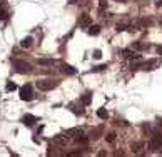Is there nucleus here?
<instances>
[{"label": "nucleus", "mask_w": 162, "mask_h": 157, "mask_svg": "<svg viewBox=\"0 0 162 157\" xmlns=\"http://www.w3.org/2000/svg\"><path fill=\"white\" fill-rule=\"evenodd\" d=\"M57 85H59V80H55V78H43V80H39V82H37V87H39L40 90H52Z\"/></svg>", "instance_id": "obj_1"}, {"label": "nucleus", "mask_w": 162, "mask_h": 157, "mask_svg": "<svg viewBox=\"0 0 162 157\" xmlns=\"http://www.w3.org/2000/svg\"><path fill=\"white\" fill-rule=\"evenodd\" d=\"M149 149H151L152 152L162 150V136L160 134H154V136H152L151 142H149Z\"/></svg>", "instance_id": "obj_2"}, {"label": "nucleus", "mask_w": 162, "mask_h": 157, "mask_svg": "<svg viewBox=\"0 0 162 157\" xmlns=\"http://www.w3.org/2000/svg\"><path fill=\"white\" fill-rule=\"evenodd\" d=\"M14 69L18 74H27V72L32 70V65L25 60H14Z\"/></svg>", "instance_id": "obj_3"}, {"label": "nucleus", "mask_w": 162, "mask_h": 157, "mask_svg": "<svg viewBox=\"0 0 162 157\" xmlns=\"http://www.w3.org/2000/svg\"><path fill=\"white\" fill-rule=\"evenodd\" d=\"M159 65H160V59H149V60H145L144 64L141 65V69L145 72H152V70H155Z\"/></svg>", "instance_id": "obj_4"}, {"label": "nucleus", "mask_w": 162, "mask_h": 157, "mask_svg": "<svg viewBox=\"0 0 162 157\" xmlns=\"http://www.w3.org/2000/svg\"><path fill=\"white\" fill-rule=\"evenodd\" d=\"M20 99H22V100H32V99H33L32 87H30V85L20 87Z\"/></svg>", "instance_id": "obj_5"}, {"label": "nucleus", "mask_w": 162, "mask_h": 157, "mask_svg": "<svg viewBox=\"0 0 162 157\" xmlns=\"http://www.w3.org/2000/svg\"><path fill=\"white\" fill-rule=\"evenodd\" d=\"M102 134H104V125H97L95 129H92V130H90L89 139L97 140V139H100V136H102Z\"/></svg>", "instance_id": "obj_6"}, {"label": "nucleus", "mask_w": 162, "mask_h": 157, "mask_svg": "<svg viewBox=\"0 0 162 157\" xmlns=\"http://www.w3.org/2000/svg\"><path fill=\"white\" fill-rule=\"evenodd\" d=\"M79 24H80V27H82V29H87V27L92 24V18H90V15L89 14H82V15H80V18H79Z\"/></svg>", "instance_id": "obj_7"}, {"label": "nucleus", "mask_w": 162, "mask_h": 157, "mask_svg": "<svg viewBox=\"0 0 162 157\" xmlns=\"http://www.w3.org/2000/svg\"><path fill=\"white\" fill-rule=\"evenodd\" d=\"M22 122H24V125H27V127H32V125L37 122V117H35V115H30V114H27V115H24V119H22Z\"/></svg>", "instance_id": "obj_8"}, {"label": "nucleus", "mask_w": 162, "mask_h": 157, "mask_svg": "<svg viewBox=\"0 0 162 157\" xmlns=\"http://www.w3.org/2000/svg\"><path fill=\"white\" fill-rule=\"evenodd\" d=\"M149 25H151V20H149V18H141L139 22H135V29L142 30V29H145V27H149Z\"/></svg>", "instance_id": "obj_9"}, {"label": "nucleus", "mask_w": 162, "mask_h": 157, "mask_svg": "<svg viewBox=\"0 0 162 157\" xmlns=\"http://www.w3.org/2000/svg\"><path fill=\"white\" fill-rule=\"evenodd\" d=\"M80 134H82V130H80V129H68L67 132H65V137H67V139H70V137H77V136H80Z\"/></svg>", "instance_id": "obj_10"}, {"label": "nucleus", "mask_w": 162, "mask_h": 157, "mask_svg": "<svg viewBox=\"0 0 162 157\" xmlns=\"http://www.w3.org/2000/svg\"><path fill=\"white\" fill-rule=\"evenodd\" d=\"M62 72L64 74H68V75H74L77 74V70L72 67V65H68V64H62Z\"/></svg>", "instance_id": "obj_11"}, {"label": "nucleus", "mask_w": 162, "mask_h": 157, "mask_svg": "<svg viewBox=\"0 0 162 157\" xmlns=\"http://www.w3.org/2000/svg\"><path fill=\"white\" fill-rule=\"evenodd\" d=\"M122 55L125 59H139V55H135V52H134V50H129V49L122 50Z\"/></svg>", "instance_id": "obj_12"}, {"label": "nucleus", "mask_w": 162, "mask_h": 157, "mask_svg": "<svg viewBox=\"0 0 162 157\" xmlns=\"http://www.w3.org/2000/svg\"><path fill=\"white\" fill-rule=\"evenodd\" d=\"M87 29H89L90 35H99V32H100V27H99V25H92V24H90Z\"/></svg>", "instance_id": "obj_13"}, {"label": "nucleus", "mask_w": 162, "mask_h": 157, "mask_svg": "<svg viewBox=\"0 0 162 157\" xmlns=\"http://www.w3.org/2000/svg\"><path fill=\"white\" fill-rule=\"evenodd\" d=\"M32 42H33L32 37H25V39H24V40L20 42V47H24V49H29V47L32 45Z\"/></svg>", "instance_id": "obj_14"}, {"label": "nucleus", "mask_w": 162, "mask_h": 157, "mask_svg": "<svg viewBox=\"0 0 162 157\" xmlns=\"http://www.w3.org/2000/svg\"><path fill=\"white\" fill-rule=\"evenodd\" d=\"M132 49L141 52V50H145V49H147V45H145V43H142V42H134L132 43Z\"/></svg>", "instance_id": "obj_15"}, {"label": "nucleus", "mask_w": 162, "mask_h": 157, "mask_svg": "<svg viewBox=\"0 0 162 157\" xmlns=\"http://www.w3.org/2000/svg\"><path fill=\"white\" fill-rule=\"evenodd\" d=\"M54 140L59 144V146H65V144H67V137L65 136H55Z\"/></svg>", "instance_id": "obj_16"}, {"label": "nucleus", "mask_w": 162, "mask_h": 157, "mask_svg": "<svg viewBox=\"0 0 162 157\" xmlns=\"http://www.w3.org/2000/svg\"><path fill=\"white\" fill-rule=\"evenodd\" d=\"M77 144H82V146H87V142H89V137L87 136H82V134H80V136H77Z\"/></svg>", "instance_id": "obj_17"}, {"label": "nucleus", "mask_w": 162, "mask_h": 157, "mask_svg": "<svg viewBox=\"0 0 162 157\" xmlns=\"http://www.w3.org/2000/svg\"><path fill=\"white\" fill-rule=\"evenodd\" d=\"M142 147H144V144H142V142H132V144H130V149H132L134 152H139Z\"/></svg>", "instance_id": "obj_18"}, {"label": "nucleus", "mask_w": 162, "mask_h": 157, "mask_svg": "<svg viewBox=\"0 0 162 157\" xmlns=\"http://www.w3.org/2000/svg\"><path fill=\"white\" fill-rule=\"evenodd\" d=\"M97 115L100 119H104V120H107V119H109V112L105 111V109H99V111H97Z\"/></svg>", "instance_id": "obj_19"}, {"label": "nucleus", "mask_w": 162, "mask_h": 157, "mask_svg": "<svg viewBox=\"0 0 162 157\" xmlns=\"http://www.w3.org/2000/svg\"><path fill=\"white\" fill-rule=\"evenodd\" d=\"M39 64L40 65H52V64H54V60H52V59H40Z\"/></svg>", "instance_id": "obj_20"}, {"label": "nucleus", "mask_w": 162, "mask_h": 157, "mask_svg": "<svg viewBox=\"0 0 162 157\" xmlns=\"http://www.w3.org/2000/svg\"><path fill=\"white\" fill-rule=\"evenodd\" d=\"M90 100H92V97H90L89 94L82 95V104H84V105H89V104H90Z\"/></svg>", "instance_id": "obj_21"}, {"label": "nucleus", "mask_w": 162, "mask_h": 157, "mask_svg": "<svg viewBox=\"0 0 162 157\" xmlns=\"http://www.w3.org/2000/svg\"><path fill=\"white\" fill-rule=\"evenodd\" d=\"M127 27H129V25H127L125 22H122V24H117V32H124V30H127Z\"/></svg>", "instance_id": "obj_22"}, {"label": "nucleus", "mask_w": 162, "mask_h": 157, "mask_svg": "<svg viewBox=\"0 0 162 157\" xmlns=\"http://www.w3.org/2000/svg\"><path fill=\"white\" fill-rule=\"evenodd\" d=\"M7 17H8V14L4 8H0V20H7Z\"/></svg>", "instance_id": "obj_23"}, {"label": "nucleus", "mask_w": 162, "mask_h": 157, "mask_svg": "<svg viewBox=\"0 0 162 157\" xmlns=\"http://www.w3.org/2000/svg\"><path fill=\"white\" fill-rule=\"evenodd\" d=\"M105 139H107V142H114V140H115V134L114 132L107 134V136H105Z\"/></svg>", "instance_id": "obj_24"}, {"label": "nucleus", "mask_w": 162, "mask_h": 157, "mask_svg": "<svg viewBox=\"0 0 162 157\" xmlns=\"http://www.w3.org/2000/svg\"><path fill=\"white\" fill-rule=\"evenodd\" d=\"M15 89H17V85H15L14 82H8L7 84V90H8V92H12V90H15Z\"/></svg>", "instance_id": "obj_25"}, {"label": "nucleus", "mask_w": 162, "mask_h": 157, "mask_svg": "<svg viewBox=\"0 0 162 157\" xmlns=\"http://www.w3.org/2000/svg\"><path fill=\"white\" fill-rule=\"evenodd\" d=\"M104 69H107V65H97V67L92 69V72H100V70H104Z\"/></svg>", "instance_id": "obj_26"}, {"label": "nucleus", "mask_w": 162, "mask_h": 157, "mask_svg": "<svg viewBox=\"0 0 162 157\" xmlns=\"http://www.w3.org/2000/svg\"><path fill=\"white\" fill-rule=\"evenodd\" d=\"M99 7H100V10H105V7H107V0H100Z\"/></svg>", "instance_id": "obj_27"}, {"label": "nucleus", "mask_w": 162, "mask_h": 157, "mask_svg": "<svg viewBox=\"0 0 162 157\" xmlns=\"http://www.w3.org/2000/svg\"><path fill=\"white\" fill-rule=\"evenodd\" d=\"M102 57V52L100 50H94V59H100Z\"/></svg>", "instance_id": "obj_28"}, {"label": "nucleus", "mask_w": 162, "mask_h": 157, "mask_svg": "<svg viewBox=\"0 0 162 157\" xmlns=\"http://www.w3.org/2000/svg\"><path fill=\"white\" fill-rule=\"evenodd\" d=\"M157 52H159V55H162V45L157 47Z\"/></svg>", "instance_id": "obj_29"}, {"label": "nucleus", "mask_w": 162, "mask_h": 157, "mask_svg": "<svg viewBox=\"0 0 162 157\" xmlns=\"http://www.w3.org/2000/svg\"><path fill=\"white\" fill-rule=\"evenodd\" d=\"M157 124H159V125H160V127H162V119H157Z\"/></svg>", "instance_id": "obj_30"}, {"label": "nucleus", "mask_w": 162, "mask_h": 157, "mask_svg": "<svg viewBox=\"0 0 162 157\" xmlns=\"http://www.w3.org/2000/svg\"><path fill=\"white\" fill-rule=\"evenodd\" d=\"M77 2H79V0H70V2H68V4H77Z\"/></svg>", "instance_id": "obj_31"}, {"label": "nucleus", "mask_w": 162, "mask_h": 157, "mask_svg": "<svg viewBox=\"0 0 162 157\" xmlns=\"http://www.w3.org/2000/svg\"><path fill=\"white\" fill-rule=\"evenodd\" d=\"M5 4V0H0V5H4Z\"/></svg>", "instance_id": "obj_32"}, {"label": "nucleus", "mask_w": 162, "mask_h": 157, "mask_svg": "<svg viewBox=\"0 0 162 157\" xmlns=\"http://www.w3.org/2000/svg\"><path fill=\"white\" fill-rule=\"evenodd\" d=\"M117 2H125V0H117Z\"/></svg>", "instance_id": "obj_33"}]
</instances>
